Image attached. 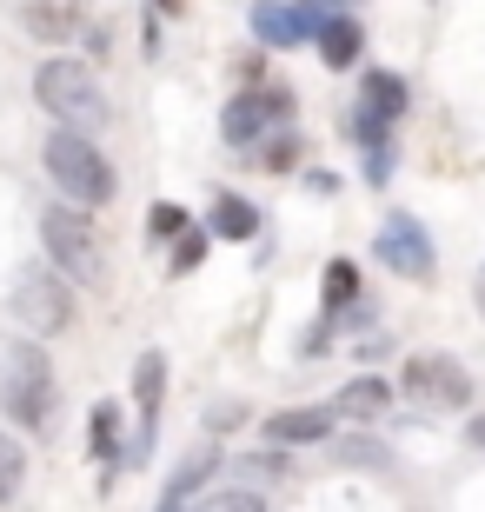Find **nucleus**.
I'll list each match as a JSON object with an SVG mask.
<instances>
[{
    "label": "nucleus",
    "mask_w": 485,
    "mask_h": 512,
    "mask_svg": "<svg viewBox=\"0 0 485 512\" xmlns=\"http://www.w3.org/2000/svg\"><path fill=\"white\" fill-rule=\"evenodd\" d=\"M40 167H47V180L67 193V207H107L113 187H120L113 167H107V153H100L87 133H67V127H54L47 140H40Z\"/></svg>",
    "instance_id": "f257e3e1"
},
{
    "label": "nucleus",
    "mask_w": 485,
    "mask_h": 512,
    "mask_svg": "<svg viewBox=\"0 0 485 512\" xmlns=\"http://www.w3.org/2000/svg\"><path fill=\"white\" fill-rule=\"evenodd\" d=\"M27 27H34V40H67V34H80L87 20H80V7H27Z\"/></svg>",
    "instance_id": "a211bd4d"
},
{
    "label": "nucleus",
    "mask_w": 485,
    "mask_h": 512,
    "mask_svg": "<svg viewBox=\"0 0 485 512\" xmlns=\"http://www.w3.org/2000/svg\"><path fill=\"white\" fill-rule=\"evenodd\" d=\"M399 386H406L412 406H439V413L472 406V373L452 360V353H412L406 373H399Z\"/></svg>",
    "instance_id": "0eeeda50"
},
{
    "label": "nucleus",
    "mask_w": 485,
    "mask_h": 512,
    "mask_svg": "<svg viewBox=\"0 0 485 512\" xmlns=\"http://www.w3.org/2000/svg\"><path fill=\"white\" fill-rule=\"evenodd\" d=\"M40 247H47V266H54L67 286H100L107 280V260H100L94 227H87V213L67 207V200L40 213Z\"/></svg>",
    "instance_id": "20e7f679"
},
{
    "label": "nucleus",
    "mask_w": 485,
    "mask_h": 512,
    "mask_svg": "<svg viewBox=\"0 0 485 512\" xmlns=\"http://www.w3.org/2000/svg\"><path fill=\"white\" fill-rule=\"evenodd\" d=\"M333 426V406H293V413L266 419V446H319V439H333Z\"/></svg>",
    "instance_id": "9b49d317"
},
{
    "label": "nucleus",
    "mask_w": 485,
    "mask_h": 512,
    "mask_svg": "<svg viewBox=\"0 0 485 512\" xmlns=\"http://www.w3.org/2000/svg\"><path fill=\"white\" fill-rule=\"evenodd\" d=\"M406 100H412V94H406V80L392 74V67H373V74L359 80V114L386 120V127H392L399 114H406Z\"/></svg>",
    "instance_id": "ddd939ff"
},
{
    "label": "nucleus",
    "mask_w": 485,
    "mask_h": 512,
    "mask_svg": "<svg viewBox=\"0 0 485 512\" xmlns=\"http://www.w3.org/2000/svg\"><path fill=\"white\" fill-rule=\"evenodd\" d=\"M213 473H220V453L206 446V453H193L187 466H180V473L167 479V493H160V506H187V499L200 493V486H206V479H213Z\"/></svg>",
    "instance_id": "f3484780"
},
{
    "label": "nucleus",
    "mask_w": 485,
    "mask_h": 512,
    "mask_svg": "<svg viewBox=\"0 0 485 512\" xmlns=\"http://www.w3.org/2000/svg\"><path fill=\"white\" fill-rule=\"evenodd\" d=\"M479 300H485V273H479Z\"/></svg>",
    "instance_id": "cd10ccee"
},
{
    "label": "nucleus",
    "mask_w": 485,
    "mask_h": 512,
    "mask_svg": "<svg viewBox=\"0 0 485 512\" xmlns=\"http://www.w3.org/2000/svg\"><path fill=\"white\" fill-rule=\"evenodd\" d=\"M466 446H479V453H485V419H472V426H466Z\"/></svg>",
    "instance_id": "a878e982"
},
{
    "label": "nucleus",
    "mask_w": 485,
    "mask_h": 512,
    "mask_svg": "<svg viewBox=\"0 0 485 512\" xmlns=\"http://www.w3.org/2000/svg\"><path fill=\"white\" fill-rule=\"evenodd\" d=\"M319 300H326V320H339V313L359 300V266L353 260H326V273H319Z\"/></svg>",
    "instance_id": "dca6fc26"
},
{
    "label": "nucleus",
    "mask_w": 485,
    "mask_h": 512,
    "mask_svg": "<svg viewBox=\"0 0 485 512\" xmlns=\"http://www.w3.org/2000/svg\"><path fill=\"white\" fill-rule=\"evenodd\" d=\"M187 233V213L173 207V200H160V207L147 213V240H180Z\"/></svg>",
    "instance_id": "412c9836"
},
{
    "label": "nucleus",
    "mask_w": 485,
    "mask_h": 512,
    "mask_svg": "<svg viewBox=\"0 0 485 512\" xmlns=\"http://www.w3.org/2000/svg\"><path fill=\"white\" fill-rule=\"evenodd\" d=\"M326 406H333V419H359V426H366V419H379L392 406V386L366 373V380H346V386H339V399H326Z\"/></svg>",
    "instance_id": "4468645a"
},
{
    "label": "nucleus",
    "mask_w": 485,
    "mask_h": 512,
    "mask_svg": "<svg viewBox=\"0 0 485 512\" xmlns=\"http://www.w3.org/2000/svg\"><path fill=\"white\" fill-rule=\"evenodd\" d=\"M313 47H319V60L339 74V67H353V60L366 54V27H359L353 14H326V20H319V40H313Z\"/></svg>",
    "instance_id": "f8f14e48"
},
{
    "label": "nucleus",
    "mask_w": 485,
    "mask_h": 512,
    "mask_svg": "<svg viewBox=\"0 0 485 512\" xmlns=\"http://www.w3.org/2000/svg\"><path fill=\"white\" fill-rule=\"evenodd\" d=\"M206 247H213V233L187 227V233H180V247H173V273H193V266L206 260Z\"/></svg>",
    "instance_id": "4be33fe9"
},
{
    "label": "nucleus",
    "mask_w": 485,
    "mask_h": 512,
    "mask_svg": "<svg viewBox=\"0 0 485 512\" xmlns=\"http://www.w3.org/2000/svg\"><path fill=\"white\" fill-rule=\"evenodd\" d=\"M286 120H293V87H246V94L226 100L220 133L226 147H253V140H273Z\"/></svg>",
    "instance_id": "423d86ee"
},
{
    "label": "nucleus",
    "mask_w": 485,
    "mask_h": 512,
    "mask_svg": "<svg viewBox=\"0 0 485 512\" xmlns=\"http://www.w3.org/2000/svg\"><path fill=\"white\" fill-rule=\"evenodd\" d=\"M260 167H266V173H286V167H299V133H273V147L260 153Z\"/></svg>",
    "instance_id": "393cba45"
},
{
    "label": "nucleus",
    "mask_w": 485,
    "mask_h": 512,
    "mask_svg": "<svg viewBox=\"0 0 485 512\" xmlns=\"http://www.w3.org/2000/svg\"><path fill=\"white\" fill-rule=\"evenodd\" d=\"M160 512H193V506H160Z\"/></svg>",
    "instance_id": "bb28decb"
},
{
    "label": "nucleus",
    "mask_w": 485,
    "mask_h": 512,
    "mask_svg": "<svg viewBox=\"0 0 485 512\" xmlns=\"http://www.w3.org/2000/svg\"><path fill=\"white\" fill-rule=\"evenodd\" d=\"M27 486V453H20V439H7L0 433V506Z\"/></svg>",
    "instance_id": "aec40b11"
},
{
    "label": "nucleus",
    "mask_w": 485,
    "mask_h": 512,
    "mask_svg": "<svg viewBox=\"0 0 485 512\" xmlns=\"http://www.w3.org/2000/svg\"><path fill=\"white\" fill-rule=\"evenodd\" d=\"M253 34L266 40V47H306V40H319V20H326V7H299V0H260L253 7Z\"/></svg>",
    "instance_id": "1a4fd4ad"
},
{
    "label": "nucleus",
    "mask_w": 485,
    "mask_h": 512,
    "mask_svg": "<svg viewBox=\"0 0 485 512\" xmlns=\"http://www.w3.org/2000/svg\"><path fill=\"white\" fill-rule=\"evenodd\" d=\"M14 320L27 326V333H40V340L67 333V326H74V286L60 280L47 260L20 266V280H14Z\"/></svg>",
    "instance_id": "39448f33"
},
{
    "label": "nucleus",
    "mask_w": 485,
    "mask_h": 512,
    "mask_svg": "<svg viewBox=\"0 0 485 512\" xmlns=\"http://www.w3.org/2000/svg\"><path fill=\"white\" fill-rule=\"evenodd\" d=\"M160 393H167V360L160 353H140L133 360V406H140V446L127 459H140L153 446V426H160Z\"/></svg>",
    "instance_id": "9d476101"
},
{
    "label": "nucleus",
    "mask_w": 485,
    "mask_h": 512,
    "mask_svg": "<svg viewBox=\"0 0 485 512\" xmlns=\"http://www.w3.org/2000/svg\"><path fill=\"white\" fill-rule=\"evenodd\" d=\"M87 446H94V459H120V406H113V399L94 406V419H87Z\"/></svg>",
    "instance_id": "6ab92c4d"
},
{
    "label": "nucleus",
    "mask_w": 485,
    "mask_h": 512,
    "mask_svg": "<svg viewBox=\"0 0 485 512\" xmlns=\"http://www.w3.org/2000/svg\"><path fill=\"white\" fill-rule=\"evenodd\" d=\"M34 100L60 120L67 133H87V127H107V94L87 60H47L34 74Z\"/></svg>",
    "instance_id": "7ed1b4c3"
},
{
    "label": "nucleus",
    "mask_w": 485,
    "mask_h": 512,
    "mask_svg": "<svg viewBox=\"0 0 485 512\" xmlns=\"http://www.w3.org/2000/svg\"><path fill=\"white\" fill-rule=\"evenodd\" d=\"M0 413L27 433H40L54 419V373H47V353L34 340L0 346Z\"/></svg>",
    "instance_id": "f03ea898"
},
{
    "label": "nucleus",
    "mask_w": 485,
    "mask_h": 512,
    "mask_svg": "<svg viewBox=\"0 0 485 512\" xmlns=\"http://www.w3.org/2000/svg\"><path fill=\"white\" fill-rule=\"evenodd\" d=\"M206 233L240 247V240H253V233H260V207H253V200H240V193H220V200H213V213H206Z\"/></svg>",
    "instance_id": "2eb2a0df"
},
{
    "label": "nucleus",
    "mask_w": 485,
    "mask_h": 512,
    "mask_svg": "<svg viewBox=\"0 0 485 512\" xmlns=\"http://www.w3.org/2000/svg\"><path fill=\"white\" fill-rule=\"evenodd\" d=\"M333 459H339V466H379V459H386V446H379V439H339Z\"/></svg>",
    "instance_id": "5701e85b"
},
{
    "label": "nucleus",
    "mask_w": 485,
    "mask_h": 512,
    "mask_svg": "<svg viewBox=\"0 0 485 512\" xmlns=\"http://www.w3.org/2000/svg\"><path fill=\"white\" fill-rule=\"evenodd\" d=\"M193 512H266V499L246 493V486H233V493H213L206 506H193Z\"/></svg>",
    "instance_id": "b1692460"
},
{
    "label": "nucleus",
    "mask_w": 485,
    "mask_h": 512,
    "mask_svg": "<svg viewBox=\"0 0 485 512\" xmlns=\"http://www.w3.org/2000/svg\"><path fill=\"white\" fill-rule=\"evenodd\" d=\"M373 253L392 266V280H412V286H426L432 273H439V253H432V233L412 220V213H386L373 233Z\"/></svg>",
    "instance_id": "6e6552de"
}]
</instances>
